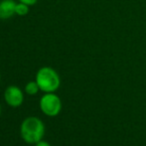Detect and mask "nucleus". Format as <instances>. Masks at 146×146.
<instances>
[{"label": "nucleus", "mask_w": 146, "mask_h": 146, "mask_svg": "<svg viewBox=\"0 0 146 146\" xmlns=\"http://www.w3.org/2000/svg\"><path fill=\"white\" fill-rule=\"evenodd\" d=\"M21 136L25 142L29 144H36L42 140L45 135V125L40 118L30 116L24 119L20 127Z\"/></svg>", "instance_id": "nucleus-1"}, {"label": "nucleus", "mask_w": 146, "mask_h": 146, "mask_svg": "<svg viewBox=\"0 0 146 146\" xmlns=\"http://www.w3.org/2000/svg\"><path fill=\"white\" fill-rule=\"evenodd\" d=\"M40 90L44 92H54L60 88V76L53 68L43 67L37 72L36 80Z\"/></svg>", "instance_id": "nucleus-2"}, {"label": "nucleus", "mask_w": 146, "mask_h": 146, "mask_svg": "<svg viewBox=\"0 0 146 146\" xmlns=\"http://www.w3.org/2000/svg\"><path fill=\"white\" fill-rule=\"evenodd\" d=\"M40 108L48 116H57L61 112V98L54 92H46L40 100Z\"/></svg>", "instance_id": "nucleus-3"}, {"label": "nucleus", "mask_w": 146, "mask_h": 146, "mask_svg": "<svg viewBox=\"0 0 146 146\" xmlns=\"http://www.w3.org/2000/svg\"><path fill=\"white\" fill-rule=\"evenodd\" d=\"M4 100L8 106L12 108H18L23 104L24 94L19 87L9 86L4 92Z\"/></svg>", "instance_id": "nucleus-4"}, {"label": "nucleus", "mask_w": 146, "mask_h": 146, "mask_svg": "<svg viewBox=\"0 0 146 146\" xmlns=\"http://www.w3.org/2000/svg\"><path fill=\"white\" fill-rule=\"evenodd\" d=\"M16 3L14 0H1L0 1V19L6 20L15 14Z\"/></svg>", "instance_id": "nucleus-5"}, {"label": "nucleus", "mask_w": 146, "mask_h": 146, "mask_svg": "<svg viewBox=\"0 0 146 146\" xmlns=\"http://www.w3.org/2000/svg\"><path fill=\"white\" fill-rule=\"evenodd\" d=\"M30 9H29V5L25 3H22V2H18L16 3V7H15V14L19 16H26L29 13Z\"/></svg>", "instance_id": "nucleus-6"}, {"label": "nucleus", "mask_w": 146, "mask_h": 146, "mask_svg": "<svg viewBox=\"0 0 146 146\" xmlns=\"http://www.w3.org/2000/svg\"><path fill=\"white\" fill-rule=\"evenodd\" d=\"M39 90H40V88H39V86L36 81L29 82V83L25 86L26 94H30V96H35V94H37V92H38Z\"/></svg>", "instance_id": "nucleus-7"}, {"label": "nucleus", "mask_w": 146, "mask_h": 146, "mask_svg": "<svg viewBox=\"0 0 146 146\" xmlns=\"http://www.w3.org/2000/svg\"><path fill=\"white\" fill-rule=\"evenodd\" d=\"M19 2H22V3H25L29 6H32V5H35V4L38 2V0H18Z\"/></svg>", "instance_id": "nucleus-8"}, {"label": "nucleus", "mask_w": 146, "mask_h": 146, "mask_svg": "<svg viewBox=\"0 0 146 146\" xmlns=\"http://www.w3.org/2000/svg\"><path fill=\"white\" fill-rule=\"evenodd\" d=\"M35 146H51V145L49 144L47 141L41 140V141H39V142H37L36 144H35Z\"/></svg>", "instance_id": "nucleus-9"}, {"label": "nucleus", "mask_w": 146, "mask_h": 146, "mask_svg": "<svg viewBox=\"0 0 146 146\" xmlns=\"http://www.w3.org/2000/svg\"><path fill=\"white\" fill-rule=\"evenodd\" d=\"M0 114H1V106H0Z\"/></svg>", "instance_id": "nucleus-10"}, {"label": "nucleus", "mask_w": 146, "mask_h": 146, "mask_svg": "<svg viewBox=\"0 0 146 146\" xmlns=\"http://www.w3.org/2000/svg\"><path fill=\"white\" fill-rule=\"evenodd\" d=\"M0 81H1V75H0Z\"/></svg>", "instance_id": "nucleus-11"}]
</instances>
